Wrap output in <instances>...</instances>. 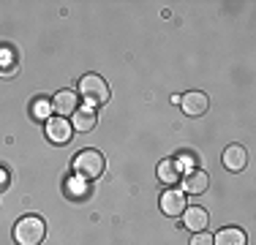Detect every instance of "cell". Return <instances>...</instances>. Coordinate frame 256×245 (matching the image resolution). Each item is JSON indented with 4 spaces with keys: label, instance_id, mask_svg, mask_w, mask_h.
Here are the masks:
<instances>
[{
    "label": "cell",
    "instance_id": "9",
    "mask_svg": "<svg viewBox=\"0 0 256 245\" xmlns=\"http://www.w3.org/2000/svg\"><path fill=\"white\" fill-rule=\"evenodd\" d=\"M224 166L229 172H242L248 166V152L242 144H229L226 150H224Z\"/></svg>",
    "mask_w": 256,
    "mask_h": 245
},
{
    "label": "cell",
    "instance_id": "4",
    "mask_svg": "<svg viewBox=\"0 0 256 245\" xmlns=\"http://www.w3.org/2000/svg\"><path fill=\"white\" fill-rule=\"evenodd\" d=\"M180 106L188 118H202V114H207V109H210V98L202 90H191V93H186L180 98Z\"/></svg>",
    "mask_w": 256,
    "mask_h": 245
},
{
    "label": "cell",
    "instance_id": "1",
    "mask_svg": "<svg viewBox=\"0 0 256 245\" xmlns=\"http://www.w3.org/2000/svg\"><path fill=\"white\" fill-rule=\"evenodd\" d=\"M46 237V224L38 216H25L14 226V242L16 245H41Z\"/></svg>",
    "mask_w": 256,
    "mask_h": 245
},
{
    "label": "cell",
    "instance_id": "13",
    "mask_svg": "<svg viewBox=\"0 0 256 245\" xmlns=\"http://www.w3.org/2000/svg\"><path fill=\"white\" fill-rule=\"evenodd\" d=\"M96 122H98V118H96V112H90V109H76V112L71 114V128L79 131V134L93 131Z\"/></svg>",
    "mask_w": 256,
    "mask_h": 245
},
{
    "label": "cell",
    "instance_id": "15",
    "mask_svg": "<svg viewBox=\"0 0 256 245\" xmlns=\"http://www.w3.org/2000/svg\"><path fill=\"white\" fill-rule=\"evenodd\" d=\"M191 245H212V234H207V232H196V234L191 237Z\"/></svg>",
    "mask_w": 256,
    "mask_h": 245
},
{
    "label": "cell",
    "instance_id": "7",
    "mask_svg": "<svg viewBox=\"0 0 256 245\" xmlns=\"http://www.w3.org/2000/svg\"><path fill=\"white\" fill-rule=\"evenodd\" d=\"M207 224H210V216H207L204 207H186L182 210V226H188V229L196 234V232H207Z\"/></svg>",
    "mask_w": 256,
    "mask_h": 245
},
{
    "label": "cell",
    "instance_id": "12",
    "mask_svg": "<svg viewBox=\"0 0 256 245\" xmlns=\"http://www.w3.org/2000/svg\"><path fill=\"white\" fill-rule=\"evenodd\" d=\"M212 245H248V237L240 226H226L212 237Z\"/></svg>",
    "mask_w": 256,
    "mask_h": 245
},
{
    "label": "cell",
    "instance_id": "5",
    "mask_svg": "<svg viewBox=\"0 0 256 245\" xmlns=\"http://www.w3.org/2000/svg\"><path fill=\"white\" fill-rule=\"evenodd\" d=\"M46 136L54 144H68L71 136H74V128H71V120L66 118H50L46 120Z\"/></svg>",
    "mask_w": 256,
    "mask_h": 245
},
{
    "label": "cell",
    "instance_id": "11",
    "mask_svg": "<svg viewBox=\"0 0 256 245\" xmlns=\"http://www.w3.org/2000/svg\"><path fill=\"white\" fill-rule=\"evenodd\" d=\"M182 172H180V161L178 158H164L161 164H158V180L164 182V186H174V182H180Z\"/></svg>",
    "mask_w": 256,
    "mask_h": 245
},
{
    "label": "cell",
    "instance_id": "10",
    "mask_svg": "<svg viewBox=\"0 0 256 245\" xmlns=\"http://www.w3.org/2000/svg\"><path fill=\"white\" fill-rule=\"evenodd\" d=\"M52 109L58 114H74L79 109V93H74V90H60L52 98Z\"/></svg>",
    "mask_w": 256,
    "mask_h": 245
},
{
    "label": "cell",
    "instance_id": "8",
    "mask_svg": "<svg viewBox=\"0 0 256 245\" xmlns=\"http://www.w3.org/2000/svg\"><path fill=\"white\" fill-rule=\"evenodd\" d=\"M180 186H182V194L199 196V194L207 191V186H210V177H207V172L196 169V172H188L186 177H180Z\"/></svg>",
    "mask_w": 256,
    "mask_h": 245
},
{
    "label": "cell",
    "instance_id": "2",
    "mask_svg": "<svg viewBox=\"0 0 256 245\" xmlns=\"http://www.w3.org/2000/svg\"><path fill=\"white\" fill-rule=\"evenodd\" d=\"M104 166H106V161H104V156L98 150H82L74 158V174L84 182L98 180V177L104 174Z\"/></svg>",
    "mask_w": 256,
    "mask_h": 245
},
{
    "label": "cell",
    "instance_id": "14",
    "mask_svg": "<svg viewBox=\"0 0 256 245\" xmlns=\"http://www.w3.org/2000/svg\"><path fill=\"white\" fill-rule=\"evenodd\" d=\"M52 112H54V109H52V101H50V98H44V96L33 98V104H30V114H33L36 120H41V122L50 120Z\"/></svg>",
    "mask_w": 256,
    "mask_h": 245
},
{
    "label": "cell",
    "instance_id": "6",
    "mask_svg": "<svg viewBox=\"0 0 256 245\" xmlns=\"http://www.w3.org/2000/svg\"><path fill=\"white\" fill-rule=\"evenodd\" d=\"M186 194L178 191V188H169V191L161 194V212L169 218H178L182 216V210H186Z\"/></svg>",
    "mask_w": 256,
    "mask_h": 245
},
{
    "label": "cell",
    "instance_id": "3",
    "mask_svg": "<svg viewBox=\"0 0 256 245\" xmlns=\"http://www.w3.org/2000/svg\"><path fill=\"white\" fill-rule=\"evenodd\" d=\"M79 96L84 98V104L90 106H101V104L109 101V84L106 79L98 76V74H88V76L79 79Z\"/></svg>",
    "mask_w": 256,
    "mask_h": 245
},
{
    "label": "cell",
    "instance_id": "16",
    "mask_svg": "<svg viewBox=\"0 0 256 245\" xmlns=\"http://www.w3.org/2000/svg\"><path fill=\"white\" fill-rule=\"evenodd\" d=\"M6 188H8V172L0 166V191H6Z\"/></svg>",
    "mask_w": 256,
    "mask_h": 245
}]
</instances>
